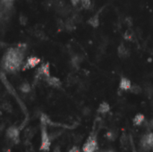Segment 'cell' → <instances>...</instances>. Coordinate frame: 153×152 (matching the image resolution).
<instances>
[{
    "label": "cell",
    "instance_id": "1",
    "mask_svg": "<svg viewBox=\"0 0 153 152\" xmlns=\"http://www.w3.org/2000/svg\"><path fill=\"white\" fill-rule=\"evenodd\" d=\"M25 48V45H19L18 48H13L7 50L2 62L3 68L6 71L13 73L19 69L24 56Z\"/></svg>",
    "mask_w": 153,
    "mask_h": 152
},
{
    "label": "cell",
    "instance_id": "2",
    "mask_svg": "<svg viewBox=\"0 0 153 152\" xmlns=\"http://www.w3.org/2000/svg\"><path fill=\"white\" fill-rule=\"evenodd\" d=\"M97 149H98L97 137H96V134L92 133L88 137L86 142L83 144L82 151L83 152H96Z\"/></svg>",
    "mask_w": 153,
    "mask_h": 152
},
{
    "label": "cell",
    "instance_id": "3",
    "mask_svg": "<svg viewBox=\"0 0 153 152\" xmlns=\"http://www.w3.org/2000/svg\"><path fill=\"white\" fill-rule=\"evenodd\" d=\"M51 146V140L47 132V125H41V144L40 149L41 151H48Z\"/></svg>",
    "mask_w": 153,
    "mask_h": 152
},
{
    "label": "cell",
    "instance_id": "4",
    "mask_svg": "<svg viewBox=\"0 0 153 152\" xmlns=\"http://www.w3.org/2000/svg\"><path fill=\"white\" fill-rule=\"evenodd\" d=\"M140 147L143 151H148L150 148H153V133H149L141 139Z\"/></svg>",
    "mask_w": 153,
    "mask_h": 152
},
{
    "label": "cell",
    "instance_id": "5",
    "mask_svg": "<svg viewBox=\"0 0 153 152\" xmlns=\"http://www.w3.org/2000/svg\"><path fill=\"white\" fill-rule=\"evenodd\" d=\"M19 134H20V131L16 126H10L7 130H6V135L9 139H11L12 140H15L18 141L19 140Z\"/></svg>",
    "mask_w": 153,
    "mask_h": 152
},
{
    "label": "cell",
    "instance_id": "6",
    "mask_svg": "<svg viewBox=\"0 0 153 152\" xmlns=\"http://www.w3.org/2000/svg\"><path fill=\"white\" fill-rule=\"evenodd\" d=\"M40 62V59L37 56H32L28 58L27 62L25 64V66H23V70L25 69H29V68H33L36 66H38Z\"/></svg>",
    "mask_w": 153,
    "mask_h": 152
},
{
    "label": "cell",
    "instance_id": "7",
    "mask_svg": "<svg viewBox=\"0 0 153 152\" xmlns=\"http://www.w3.org/2000/svg\"><path fill=\"white\" fill-rule=\"evenodd\" d=\"M46 81L48 85L54 87V88H60L61 87V81L58 78L54 77V76H48L46 78Z\"/></svg>",
    "mask_w": 153,
    "mask_h": 152
},
{
    "label": "cell",
    "instance_id": "8",
    "mask_svg": "<svg viewBox=\"0 0 153 152\" xmlns=\"http://www.w3.org/2000/svg\"><path fill=\"white\" fill-rule=\"evenodd\" d=\"M117 54H118L119 57L125 58V57H127L130 53H129V50L126 48V46L124 44H121L117 48Z\"/></svg>",
    "mask_w": 153,
    "mask_h": 152
},
{
    "label": "cell",
    "instance_id": "9",
    "mask_svg": "<svg viewBox=\"0 0 153 152\" xmlns=\"http://www.w3.org/2000/svg\"><path fill=\"white\" fill-rule=\"evenodd\" d=\"M132 87L131 81L127 79V78H122L120 81V84H119V88L123 90H130Z\"/></svg>",
    "mask_w": 153,
    "mask_h": 152
},
{
    "label": "cell",
    "instance_id": "10",
    "mask_svg": "<svg viewBox=\"0 0 153 152\" xmlns=\"http://www.w3.org/2000/svg\"><path fill=\"white\" fill-rule=\"evenodd\" d=\"M38 75L39 76H43L48 78V76H50L49 74V66L48 64L41 66V67L38 70Z\"/></svg>",
    "mask_w": 153,
    "mask_h": 152
},
{
    "label": "cell",
    "instance_id": "11",
    "mask_svg": "<svg viewBox=\"0 0 153 152\" xmlns=\"http://www.w3.org/2000/svg\"><path fill=\"white\" fill-rule=\"evenodd\" d=\"M75 22L74 21V19L71 17V18H67L65 22V27L67 30H74L75 29Z\"/></svg>",
    "mask_w": 153,
    "mask_h": 152
},
{
    "label": "cell",
    "instance_id": "12",
    "mask_svg": "<svg viewBox=\"0 0 153 152\" xmlns=\"http://www.w3.org/2000/svg\"><path fill=\"white\" fill-rule=\"evenodd\" d=\"M82 60H83V58H82V55H74V56L72 57L71 63H72V65H73L74 67H78V66L81 65V63L82 62Z\"/></svg>",
    "mask_w": 153,
    "mask_h": 152
},
{
    "label": "cell",
    "instance_id": "13",
    "mask_svg": "<svg viewBox=\"0 0 153 152\" xmlns=\"http://www.w3.org/2000/svg\"><path fill=\"white\" fill-rule=\"evenodd\" d=\"M144 119H145V116L142 115V114H137L134 117V119H133V123H134V125H141L142 123H143V121H144Z\"/></svg>",
    "mask_w": 153,
    "mask_h": 152
},
{
    "label": "cell",
    "instance_id": "14",
    "mask_svg": "<svg viewBox=\"0 0 153 152\" xmlns=\"http://www.w3.org/2000/svg\"><path fill=\"white\" fill-rule=\"evenodd\" d=\"M71 12H72L71 6L66 4V6H65L63 8H61L57 13H58L61 16H65V17H66V16H68V15L71 14Z\"/></svg>",
    "mask_w": 153,
    "mask_h": 152
},
{
    "label": "cell",
    "instance_id": "15",
    "mask_svg": "<svg viewBox=\"0 0 153 152\" xmlns=\"http://www.w3.org/2000/svg\"><path fill=\"white\" fill-rule=\"evenodd\" d=\"M89 24L90 26H92L93 28H97L100 25V18H99V14H95L92 17H90L88 21Z\"/></svg>",
    "mask_w": 153,
    "mask_h": 152
},
{
    "label": "cell",
    "instance_id": "16",
    "mask_svg": "<svg viewBox=\"0 0 153 152\" xmlns=\"http://www.w3.org/2000/svg\"><path fill=\"white\" fill-rule=\"evenodd\" d=\"M109 109H110L109 105H108L107 102H102V103L100 105V107H99L98 112H100V113H101V114H106V113H108V112L109 111Z\"/></svg>",
    "mask_w": 153,
    "mask_h": 152
},
{
    "label": "cell",
    "instance_id": "17",
    "mask_svg": "<svg viewBox=\"0 0 153 152\" xmlns=\"http://www.w3.org/2000/svg\"><path fill=\"white\" fill-rule=\"evenodd\" d=\"M40 123L43 125H51L52 124L49 117L47 115H45V114H42L41 116H40Z\"/></svg>",
    "mask_w": 153,
    "mask_h": 152
},
{
    "label": "cell",
    "instance_id": "18",
    "mask_svg": "<svg viewBox=\"0 0 153 152\" xmlns=\"http://www.w3.org/2000/svg\"><path fill=\"white\" fill-rule=\"evenodd\" d=\"M130 91H131L132 93H134V94H140L142 91V89H141V88L139 85L134 84V85H132V87L130 89Z\"/></svg>",
    "mask_w": 153,
    "mask_h": 152
},
{
    "label": "cell",
    "instance_id": "19",
    "mask_svg": "<svg viewBox=\"0 0 153 152\" xmlns=\"http://www.w3.org/2000/svg\"><path fill=\"white\" fill-rule=\"evenodd\" d=\"M20 89L22 90V92L23 93H29L30 91V86L28 82H23L22 85H21V88Z\"/></svg>",
    "mask_w": 153,
    "mask_h": 152
},
{
    "label": "cell",
    "instance_id": "20",
    "mask_svg": "<svg viewBox=\"0 0 153 152\" xmlns=\"http://www.w3.org/2000/svg\"><path fill=\"white\" fill-rule=\"evenodd\" d=\"M124 37L126 40L131 41V40H133L134 37V32L132 30H127L126 32V33H125V35H124Z\"/></svg>",
    "mask_w": 153,
    "mask_h": 152
},
{
    "label": "cell",
    "instance_id": "21",
    "mask_svg": "<svg viewBox=\"0 0 153 152\" xmlns=\"http://www.w3.org/2000/svg\"><path fill=\"white\" fill-rule=\"evenodd\" d=\"M72 18L74 19V21L76 23H80V22L82 21V15H81L80 14H74L72 16Z\"/></svg>",
    "mask_w": 153,
    "mask_h": 152
},
{
    "label": "cell",
    "instance_id": "22",
    "mask_svg": "<svg viewBox=\"0 0 153 152\" xmlns=\"http://www.w3.org/2000/svg\"><path fill=\"white\" fill-rule=\"evenodd\" d=\"M81 3H82V6L84 8L87 9V8H89V7L90 6L91 1H90V0H82Z\"/></svg>",
    "mask_w": 153,
    "mask_h": 152
},
{
    "label": "cell",
    "instance_id": "23",
    "mask_svg": "<svg viewBox=\"0 0 153 152\" xmlns=\"http://www.w3.org/2000/svg\"><path fill=\"white\" fill-rule=\"evenodd\" d=\"M19 20H20L21 24H22V25H26V23H27V22H28V18H27L25 15H23V14H21Z\"/></svg>",
    "mask_w": 153,
    "mask_h": 152
},
{
    "label": "cell",
    "instance_id": "24",
    "mask_svg": "<svg viewBox=\"0 0 153 152\" xmlns=\"http://www.w3.org/2000/svg\"><path fill=\"white\" fill-rule=\"evenodd\" d=\"M35 35H36V37H38L40 39H44L46 37L45 36V33L43 32H41V30H36Z\"/></svg>",
    "mask_w": 153,
    "mask_h": 152
},
{
    "label": "cell",
    "instance_id": "25",
    "mask_svg": "<svg viewBox=\"0 0 153 152\" xmlns=\"http://www.w3.org/2000/svg\"><path fill=\"white\" fill-rule=\"evenodd\" d=\"M145 91H146V93H147L149 96H151V95L153 94V89H152V87H150V86L146 87V88H145Z\"/></svg>",
    "mask_w": 153,
    "mask_h": 152
},
{
    "label": "cell",
    "instance_id": "26",
    "mask_svg": "<svg viewBox=\"0 0 153 152\" xmlns=\"http://www.w3.org/2000/svg\"><path fill=\"white\" fill-rule=\"evenodd\" d=\"M82 1V0H71V3L74 6H76L80 2Z\"/></svg>",
    "mask_w": 153,
    "mask_h": 152
},
{
    "label": "cell",
    "instance_id": "27",
    "mask_svg": "<svg viewBox=\"0 0 153 152\" xmlns=\"http://www.w3.org/2000/svg\"><path fill=\"white\" fill-rule=\"evenodd\" d=\"M69 152H81V151H80V149L78 148V147L74 146V147H73V148L69 150Z\"/></svg>",
    "mask_w": 153,
    "mask_h": 152
},
{
    "label": "cell",
    "instance_id": "28",
    "mask_svg": "<svg viewBox=\"0 0 153 152\" xmlns=\"http://www.w3.org/2000/svg\"><path fill=\"white\" fill-rule=\"evenodd\" d=\"M148 126H149V129H150V130L153 129V119L149 121V123Z\"/></svg>",
    "mask_w": 153,
    "mask_h": 152
},
{
    "label": "cell",
    "instance_id": "29",
    "mask_svg": "<svg viewBox=\"0 0 153 152\" xmlns=\"http://www.w3.org/2000/svg\"><path fill=\"white\" fill-rule=\"evenodd\" d=\"M53 152H61V150H60V148H59V147H56Z\"/></svg>",
    "mask_w": 153,
    "mask_h": 152
},
{
    "label": "cell",
    "instance_id": "30",
    "mask_svg": "<svg viewBox=\"0 0 153 152\" xmlns=\"http://www.w3.org/2000/svg\"><path fill=\"white\" fill-rule=\"evenodd\" d=\"M108 152H115L114 150H111V149H109V150H108Z\"/></svg>",
    "mask_w": 153,
    "mask_h": 152
},
{
    "label": "cell",
    "instance_id": "31",
    "mask_svg": "<svg viewBox=\"0 0 153 152\" xmlns=\"http://www.w3.org/2000/svg\"><path fill=\"white\" fill-rule=\"evenodd\" d=\"M100 152H108V150H101V151H100Z\"/></svg>",
    "mask_w": 153,
    "mask_h": 152
},
{
    "label": "cell",
    "instance_id": "32",
    "mask_svg": "<svg viewBox=\"0 0 153 152\" xmlns=\"http://www.w3.org/2000/svg\"><path fill=\"white\" fill-rule=\"evenodd\" d=\"M8 152H10V151H8Z\"/></svg>",
    "mask_w": 153,
    "mask_h": 152
}]
</instances>
